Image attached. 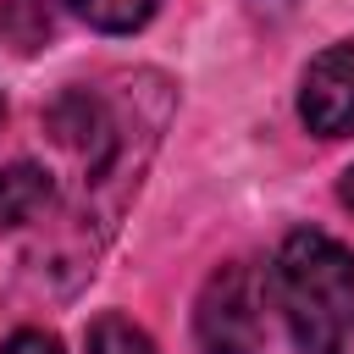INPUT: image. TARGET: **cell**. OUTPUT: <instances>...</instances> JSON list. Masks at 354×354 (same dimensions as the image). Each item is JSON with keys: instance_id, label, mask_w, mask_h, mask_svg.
<instances>
[{"instance_id": "6da1fadb", "label": "cell", "mask_w": 354, "mask_h": 354, "mask_svg": "<svg viewBox=\"0 0 354 354\" xmlns=\"http://www.w3.org/2000/svg\"><path fill=\"white\" fill-rule=\"evenodd\" d=\"M271 304L299 354H343L354 337V254L332 232H288L271 260Z\"/></svg>"}, {"instance_id": "7a4b0ae2", "label": "cell", "mask_w": 354, "mask_h": 354, "mask_svg": "<svg viewBox=\"0 0 354 354\" xmlns=\"http://www.w3.org/2000/svg\"><path fill=\"white\" fill-rule=\"evenodd\" d=\"M260 304H266L260 299V277L243 260L210 271V282L199 288V304H194L199 354H260V332H266Z\"/></svg>"}, {"instance_id": "3957f363", "label": "cell", "mask_w": 354, "mask_h": 354, "mask_svg": "<svg viewBox=\"0 0 354 354\" xmlns=\"http://www.w3.org/2000/svg\"><path fill=\"white\" fill-rule=\"evenodd\" d=\"M299 116L321 138H348L354 133V39L326 44L299 83Z\"/></svg>"}, {"instance_id": "277c9868", "label": "cell", "mask_w": 354, "mask_h": 354, "mask_svg": "<svg viewBox=\"0 0 354 354\" xmlns=\"http://www.w3.org/2000/svg\"><path fill=\"white\" fill-rule=\"evenodd\" d=\"M50 199H55V183H50L44 166L17 160V166L0 171V227H28V221H39V216L50 210Z\"/></svg>"}, {"instance_id": "5b68a950", "label": "cell", "mask_w": 354, "mask_h": 354, "mask_svg": "<svg viewBox=\"0 0 354 354\" xmlns=\"http://www.w3.org/2000/svg\"><path fill=\"white\" fill-rule=\"evenodd\" d=\"M88 28H100V33H133V28H144L149 17H155V6L160 0H66Z\"/></svg>"}, {"instance_id": "8992f818", "label": "cell", "mask_w": 354, "mask_h": 354, "mask_svg": "<svg viewBox=\"0 0 354 354\" xmlns=\"http://www.w3.org/2000/svg\"><path fill=\"white\" fill-rule=\"evenodd\" d=\"M88 354H160V348H155L149 332L133 326L127 315H100V321L88 326Z\"/></svg>"}, {"instance_id": "52a82bcc", "label": "cell", "mask_w": 354, "mask_h": 354, "mask_svg": "<svg viewBox=\"0 0 354 354\" xmlns=\"http://www.w3.org/2000/svg\"><path fill=\"white\" fill-rule=\"evenodd\" d=\"M0 354H61V343H55L50 332H33V326H28V332H11V337L0 343Z\"/></svg>"}, {"instance_id": "ba28073f", "label": "cell", "mask_w": 354, "mask_h": 354, "mask_svg": "<svg viewBox=\"0 0 354 354\" xmlns=\"http://www.w3.org/2000/svg\"><path fill=\"white\" fill-rule=\"evenodd\" d=\"M337 199H343V205H348V210H354V166H348V171H343V188H337Z\"/></svg>"}, {"instance_id": "9c48e42d", "label": "cell", "mask_w": 354, "mask_h": 354, "mask_svg": "<svg viewBox=\"0 0 354 354\" xmlns=\"http://www.w3.org/2000/svg\"><path fill=\"white\" fill-rule=\"evenodd\" d=\"M0 116H6V100H0Z\"/></svg>"}]
</instances>
